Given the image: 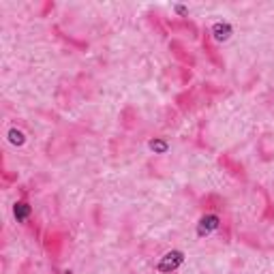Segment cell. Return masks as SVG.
<instances>
[{
    "label": "cell",
    "mask_w": 274,
    "mask_h": 274,
    "mask_svg": "<svg viewBox=\"0 0 274 274\" xmlns=\"http://www.w3.org/2000/svg\"><path fill=\"white\" fill-rule=\"evenodd\" d=\"M182 264H184V253L178 251V249L167 251L165 255L159 259V264H156V272H161V274H172V272L178 270Z\"/></svg>",
    "instance_id": "6da1fadb"
},
{
    "label": "cell",
    "mask_w": 274,
    "mask_h": 274,
    "mask_svg": "<svg viewBox=\"0 0 274 274\" xmlns=\"http://www.w3.org/2000/svg\"><path fill=\"white\" fill-rule=\"evenodd\" d=\"M221 217L219 214H214V212H206L204 217L199 219V223H197V236L199 238H204V236H210V233H214L217 229H221Z\"/></svg>",
    "instance_id": "7a4b0ae2"
},
{
    "label": "cell",
    "mask_w": 274,
    "mask_h": 274,
    "mask_svg": "<svg viewBox=\"0 0 274 274\" xmlns=\"http://www.w3.org/2000/svg\"><path fill=\"white\" fill-rule=\"evenodd\" d=\"M30 214H32V208H30L28 201L26 199L15 201V206H13V217L17 219V223H28Z\"/></svg>",
    "instance_id": "3957f363"
},
{
    "label": "cell",
    "mask_w": 274,
    "mask_h": 274,
    "mask_svg": "<svg viewBox=\"0 0 274 274\" xmlns=\"http://www.w3.org/2000/svg\"><path fill=\"white\" fill-rule=\"evenodd\" d=\"M231 32H233V28L227 22H217L212 26L210 35L214 37V41H227V39L231 37Z\"/></svg>",
    "instance_id": "277c9868"
},
{
    "label": "cell",
    "mask_w": 274,
    "mask_h": 274,
    "mask_svg": "<svg viewBox=\"0 0 274 274\" xmlns=\"http://www.w3.org/2000/svg\"><path fill=\"white\" fill-rule=\"evenodd\" d=\"M6 135H9V141L13 143V146H24V143H26V135L15 127L9 129V133H6Z\"/></svg>",
    "instance_id": "5b68a950"
},
{
    "label": "cell",
    "mask_w": 274,
    "mask_h": 274,
    "mask_svg": "<svg viewBox=\"0 0 274 274\" xmlns=\"http://www.w3.org/2000/svg\"><path fill=\"white\" fill-rule=\"evenodd\" d=\"M150 150H152L154 154H165L169 150V143L165 139H159V137H154L152 141H150Z\"/></svg>",
    "instance_id": "8992f818"
},
{
    "label": "cell",
    "mask_w": 274,
    "mask_h": 274,
    "mask_svg": "<svg viewBox=\"0 0 274 274\" xmlns=\"http://www.w3.org/2000/svg\"><path fill=\"white\" fill-rule=\"evenodd\" d=\"M174 9H176V11H178V13H180V15H188V9H186V6H182V4H176V6H174Z\"/></svg>",
    "instance_id": "52a82bcc"
}]
</instances>
